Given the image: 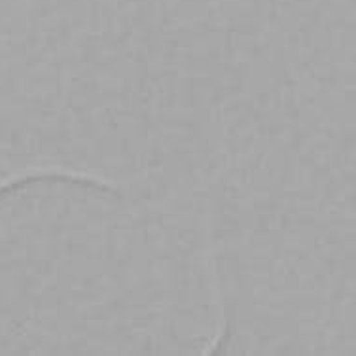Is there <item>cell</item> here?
I'll use <instances>...</instances> for the list:
<instances>
[{"instance_id":"6da1fadb","label":"cell","mask_w":356,"mask_h":356,"mask_svg":"<svg viewBox=\"0 0 356 356\" xmlns=\"http://www.w3.org/2000/svg\"><path fill=\"white\" fill-rule=\"evenodd\" d=\"M44 182H49V184H76L83 186V188L101 190V192H112L114 190V182H110L103 177L89 175V172L59 169V167H48V169H31V171H23L17 172V175H12V177L2 178L0 180V197L6 195V193L29 188L33 184H44Z\"/></svg>"}]
</instances>
